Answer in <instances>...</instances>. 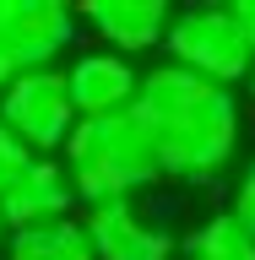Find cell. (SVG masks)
Instances as JSON below:
<instances>
[{"mask_svg":"<svg viewBox=\"0 0 255 260\" xmlns=\"http://www.w3.org/2000/svg\"><path fill=\"white\" fill-rule=\"evenodd\" d=\"M130 114L141 119L147 141L158 152L163 179H179V184H212V179H223V168L234 162L239 136H244L239 98L228 87H212V81L168 65V60L141 71V87H136Z\"/></svg>","mask_w":255,"mask_h":260,"instance_id":"1","label":"cell"},{"mask_svg":"<svg viewBox=\"0 0 255 260\" xmlns=\"http://www.w3.org/2000/svg\"><path fill=\"white\" fill-rule=\"evenodd\" d=\"M60 162L71 174L76 206H109V201H136L163 179L158 152L147 141L136 114H109V119H76L71 141L60 146Z\"/></svg>","mask_w":255,"mask_h":260,"instance_id":"2","label":"cell"},{"mask_svg":"<svg viewBox=\"0 0 255 260\" xmlns=\"http://www.w3.org/2000/svg\"><path fill=\"white\" fill-rule=\"evenodd\" d=\"M163 49H168V65L190 71V76L212 81V87H239L250 76V44L239 38L228 6H185V11L168 16V32H163Z\"/></svg>","mask_w":255,"mask_h":260,"instance_id":"3","label":"cell"},{"mask_svg":"<svg viewBox=\"0 0 255 260\" xmlns=\"http://www.w3.org/2000/svg\"><path fill=\"white\" fill-rule=\"evenodd\" d=\"M0 125L27 157H60V146L76 130V109H71L60 65L54 71H16L0 92Z\"/></svg>","mask_w":255,"mask_h":260,"instance_id":"4","label":"cell"},{"mask_svg":"<svg viewBox=\"0 0 255 260\" xmlns=\"http://www.w3.org/2000/svg\"><path fill=\"white\" fill-rule=\"evenodd\" d=\"M81 38V22L60 0H0V60L16 71H54L60 54H71Z\"/></svg>","mask_w":255,"mask_h":260,"instance_id":"5","label":"cell"},{"mask_svg":"<svg viewBox=\"0 0 255 260\" xmlns=\"http://www.w3.org/2000/svg\"><path fill=\"white\" fill-rule=\"evenodd\" d=\"M93 260H174L179 239L168 233L163 217H152L136 201H109V206H87L81 217Z\"/></svg>","mask_w":255,"mask_h":260,"instance_id":"6","label":"cell"},{"mask_svg":"<svg viewBox=\"0 0 255 260\" xmlns=\"http://www.w3.org/2000/svg\"><path fill=\"white\" fill-rule=\"evenodd\" d=\"M60 76H65V92H71L76 119H109V114H125L130 103H136V87H141L136 60L109 54V49H81Z\"/></svg>","mask_w":255,"mask_h":260,"instance_id":"7","label":"cell"},{"mask_svg":"<svg viewBox=\"0 0 255 260\" xmlns=\"http://www.w3.org/2000/svg\"><path fill=\"white\" fill-rule=\"evenodd\" d=\"M76 211V190L60 157H27L16 168V179L0 190V222L6 233L16 228H38V222H60Z\"/></svg>","mask_w":255,"mask_h":260,"instance_id":"8","label":"cell"},{"mask_svg":"<svg viewBox=\"0 0 255 260\" xmlns=\"http://www.w3.org/2000/svg\"><path fill=\"white\" fill-rule=\"evenodd\" d=\"M168 6L158 0H87L76 11V22L98 32V44L109 49V54H147V49H163V32H168Z\"/></svg>","mask_w":255,"mask_h":260,"instance_id":"9","label":"cell"},{"mask_svg":"<svg viewBox=\"0 0 255 260\" xmlns=\"http://www.w3.org/2000/svg\"><path fill=\"white\" fill-rule=\"evenodd\" d=\"M6 260H93L87 228L81 217H60V222H38V228H16L6 233Z\"/></svg>","mask_w":255,"mask_h":260,"instance_id":"10","label":"cell"},{"mask_svg":"<svg viewBox=\"0 0 255 260\" xmlns=\"http://www.w3.org/2000/svg\"><path fill=\"white\" fill-rule=\"evenodd\" d=\"M174 260H255V239L239 228L234 211H212L207 222H195L179 239Z\"/></svg>","mask_w":255,"mask_h":260,"instance_id":"11","label":"cell"},{"mask_svg":"<svg viewBox=\"0 0 255 260\" xmlns=\"http://www.w3.org/2000/svg\"><path fill=\"white\" fill-rule=\"evenodd\" d=\"M228 211L239 217V228L255 239V157L239 168V179H234V201H228Z\"/></svg>","mask_w":255,"mask_h":260,"instance_id":"12","label":"cell"},{"mask_svg":"<svg viewBox=\"0 0 255 260\" xmlns=\"http://www.w3.org/2000/svg\"><path fill=\"white\" fill-rule=\"evenodd\" d=\"M22 162H27V152H22V146L6 136V125H0V190L16 179V168H22Z\"/></svg>","mask_w":255,"mask_h":260,"instance_id":"13","label":"cell"},{"mask_svg":"<svg viewBox=\"0 0 255 260\" xmlns=\"http://www.w3.org/2000/svg\"><path fill=\"white\" fill-rule=\"evenodd\" d=\"M228 16H234L239 38L250 44V54H255V0H234V6H228Z\"/></svg>","mask_w":255,"mask_h":260,"instance_id":"14","label":"cell"},{"mask_svg":"<svg viewBox=\"0 0 255 260\" xmlns=\"http://www.w3.org/2000/svg\"><path fill=\"white\" fill-rule=\"evenodd\" d=\"M244 92H250V103H255V65H250V76H244Z\"/></svg>","mask_w":255,"mask_h":260,"instance_id":"15","label":"cell"},{"mask_svg":"<svg viewBox=\"0 0 255 260\" xmlns=\"http://www.w3.org/2000/svg\"><path fill=\"white\" fill-rule=\"evenodd\" d=\"M6 81H11V65H6V60H0V92H6Z\"/></svg>","mask_w":255,"mask_h":260,"instance_id":"16","label":"cell"},{"mask_svg":"<svg viewBox=\"0 0 255 260\" xmlns=\"http://www.w3.org/2000/svg\"><path fill=\"white\" fill-rule=\"evenodd\" d=\"M0 249H6V222H0Z\"/></svg>","mask_w":255,"mask_h":260,"instance_id":"17","label":"cell"}]
</instances>
